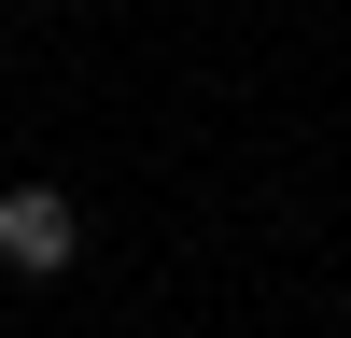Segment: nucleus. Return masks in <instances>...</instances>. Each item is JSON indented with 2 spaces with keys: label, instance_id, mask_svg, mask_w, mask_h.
Returning <instances> with one entry per match:
<instances>
[{
  "label": "nucleus",
  "instance_id": "1",
  "mask_svg": "<svg viewBox=\"0 0 351 338\" xmlns=\"http://www.w3.org/2000/svg\"><path fill=\"white\" fill-rule=\"evenodd\" d=\"M71 254H84L71 183H14V197H0V268H14V282H71Z\"/></svg>",
  "mask_w": 351,
  "mask_h": 338
}]
</instances>
